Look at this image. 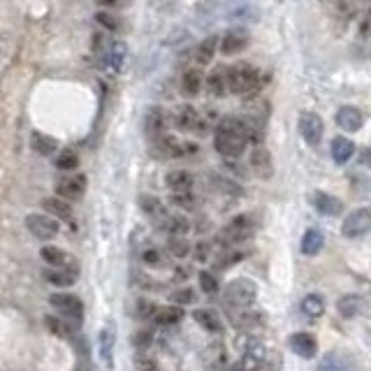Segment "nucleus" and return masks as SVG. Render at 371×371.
Instances as JSON below:
<instances>
[{
  "mask_svg": "<svg viewBox=\"0 0 371 371\" xmlns=\"http://www.w3.org/2000/svg\"><path fill=\"white\" fill-rule=\"evenodd\" d=\"M248 144L246 128L241 119H223L216 128L214 147L223 158H239Z\"/></svg>",
  "mask_w": 371,
  "mask_h": 371,
  "instance_id": "nucleus-1",
  "label": "nucleus"
},
{
  "mask_svg": "<svg viewBox=\"0 0 371 371\" xmlns=\"http://www.w3.org/2000/svg\"><path fill=\"white\" fill-rule=\"evenodd\" d=\"M255 297H257V285L251 278H234L223 290L225 306L232 309V311H244V309L253 306Z\"/></svg>",
  "mask_w": 371,
  "mask_h": 371,
  "instance_id": "nucleus-2",
  "label": "nucleus"
},
{
  "mask_svg": "<svg viewBox=\"0 0 371 371\" xmlns=\"http://www.w3.org/2000/svg\"><path fill=\"white\" fill-rule=\"evenodd\" d=\"M260 88V72L248 63H237L230 67V93L251 97Z\"/></svg>",
  "mask_w": 371,
  "mask_h": 371,
  "instance_id": "nucleus-3",
  "label": "nucleus"
},
{
  "mask_svg": "<svg viewBox=\"0 0 371 371\" xmlns=\"http://www.w3.org/2000/svg\"><path fill=\"white\" fill-rule=\"evenodd\" d=\"M253 232H255V223L251 216H246V214L234 216L232 221L218 232V244H221L223 248L237 246V244H241V241L251 239Z\"/></svg>",
  "mask_w": 371,
  "mask_h": 371,
  "instance_id": "nucleus-4",
  "label": "nucleus"
},
{
  "mask_svg": "<svg viewBox=\"0 0 371 371\" xmlns=\"http://www.w3.org/2000/svg\"><path fill=\"white\" fill-rule=\"evenodd\" d=\"M49 304L58 316H63L65 321H70L72 325H81V321H84V302H81L77 295L54 292L49 297Z\"/></svg>",
  "mask_w": 371,
  "mask_h": 371,
  "instance_id": "nucleus-5",
  "label": "nucleus"
},
{
  "mask_svg": "<svg viewBox=\"0 0 371 371\" xmlns=\"http://www.w3.org/2000/svg\"><path fill=\"white\" fill-rule=\"evenodd\" d=\"M26 228L33 237L42 239V241H49L58 234L60 225H58V218H54L51 214H37L35 211V214L26 216Z\"/></svg>",
  "mask_w": 371,
  "mask_h": 371,
  "instance_id": "nucleus-6",
  "label": "nucleus"
},
{
  "mask_svg": "<svg viewBox=\"0 0 371 371\" xmlns=\"http://www.w3.org/2000/svg\"><path fill=\"white\" fill-rule=\"evenodd\" d=\"M342 232L348 239H358V237L369 234L371 232V207H360V209L351 211L342 225Z\"/></svg>",
  "mask_w": 371,
  "mask_h": 371,
  "instance_id": "nucleus-7",
  "label": "nucleus"
},
{
  "mask_svg": "<svg viewBox=\"0 0 371 371\" xmlns=\"http://www.w3.org/2000/svg\"><path fill=\"white\" fill-rule=\"evenodd\" d=\"M86 186H88V181L84 174H70V177H63L56 184V195L67 202L81 200L86 193Z\"/></svg>",
  "mask_w": 371,
  "mask_h": 371,
  "instance_id": "nucleus-8",
  "label": "nucleus"
},
{
  "mask_svg": "<svg viewBox=\"0 0 371 371\" xmlns=\"http://www.w3.org/2000/svg\"><path fill=\"white\" fill-rule=\"evenodd\" d=\"M42 276H44V281L56 285V288H70L77 283L79 267H77V262L67 264V267H47L42 271Z\"/></svg>",
  "mask_w": 371,
  "mask_h": 371,
  "instance_id": "nucleus-9",
  "label": "nucleus"
},
{
  "mask_svg": "<svg viewBox=\"0 0 371 371\" xmlns=\"http://www.w3.org/2000/svg\"><path fill=\"white\" fill-rule=\"evenodd\" d=\"M264 360H267V348L260 344L246 346V351L241 353V358L237 365L232 367V371H260Z\"/></svg>",
  "mask_w": 371,
  "mask_h": 371,
  "instance_id": "nucleus-10",
  "label": "nucleus"
},
{
  "mask_svg": "<svg viewBox=\"0 0 371 371\" xmlns=\"http://www.w3.org/2000/svg\"><path fill=\"white\" fill-rule=\"evenodd\" d=\"M299 133L309 147H318L323 137V119L311 114V112H304L299 114Z\"/></svg>",
  "mask_w": 371,
  "mask_h": 371,
  "instance_id": "nucleus-11",
  "label": "nucleus"
},
{
  "mask_svg": "<svg viewBox=\"0 0 371 371\" xmlns=\"http://www.w3.org/2000/svg\"><path fill=\"white\" fill-rule=\"evenodd\" d=\"M288 346H290V351L302 360H313L318 355V342L313 335H309V332H295Z\"/></svg>",
  "mask_w": 371,
  "mask_h": 371,
  "instance_id": "nucleus-12",
  "label": "nucleus"
},
{
  "mask_svg": "<svg viewBox=\"0 0 371 371\" xmlns=\"http://www.w3.org/2000/svg\"><path fill=\"white\" fill-rule=\"evenodd\" d=\"M174 123H177L181 130L188 133H202L204 130V121L200 119L198 109L191 107V104H181V107L174 112Z\"/></svg>",
  "mask_w": 371,
  "mask_h": 371,
  "instance_id": "nucleus-13",
  "label": "nucleus"
},
{
  "mask_svg": "<svg viewBox=\"0 0 371 371\" xmlns=\"http://www.w3.org/2000/svg\"><path fill=\"white\" fill-rule=\"evenodd\" d=\"M154 147H156V154L161 158H179L188 154V151H193V147L188 149L184 147L177 137H172V135H158V137H154Z\"/></svg>",
  "mask_w": 371,
  "mask_h": 371,
  "instance_id": "nucleus-14",
  "label": "nucleus"
},
{
  "mask_svg": "<svg viewBox=\"0 0 371 371\" xmlns=\"http://www.w3.org/2000/svg\"><path fill=\"white\" fill-rule=\"evenodd\" d=\"M114 344H116L114 328L107 325V328H102L100 335H97V353H100L102 365L107 369L114 367Z\"/></svg>",
  "mask_w": 371,
  "mask_h": 371,
  "instance_id": "nucleus-15",
  "label": "nucleus"
},
{
  "mask_svg": "<svg viewBox=\"0 0 371 371\" xmlns=\"http://www.w3.org/2000/svg\"><path fill=\"white\" fill-rule=\"evenodd\" d=\"M207 90L209 95L223 97L230 90V67L228 65H216L214 72L207 77Z\"/></svg>",
  "mask_w": 371,
  "mask_h": 371,
  "instance_id": "nucleus-16",
  "label": "nucleus"
},
{
  "mask_svg": "<svg viewBox=\"0 0 371 371\" xmlns=\"http://www.w3.org/2000/svg\"><path fill=\"white\" fill-rule=\"evenodd\" d=\"M251 170L260 179H264V181L274 177V161H271L269 149H264V147H255L253 149V154H251Z\"/></svg>",
  "mask_w": 371,
  "mask_h": 371,
  "instance_id": "nucleus-17",
  "label": "nucleus"
},
{
  "mask_svg": "<svg viewBox=\"0 0 371 371\" xmlns=\"http://www.w3.org/2000/svg\"><path fill=\"white\" fill-rule=\"evenodd\" d=\"M193 321L198 323L204 332H209V335H221V332L225 330L221 316H218L214 309H195Z\"/></svg>",
  "mask_w": 371,
  "mask_h": 371,
  "instance_id": "nucleus-18",
  "label": "nucleus"
},
{
  "mask_svg": "<svg viewBox=\"0 0 371 371\" xmlns=\"http://www.w3.org/2000/svg\"><path fill=\"white\" fill-rule=\"evenodd\" d=\"M367 299L360 297V295H344L342 299L337 302V311L342 313L344 318H358L367 313Z\"/></svg>",
  "mask_w": 371,
  "mask_h": 371,
  "instance_id": "nucleus-19",
  "label": "nucleus"
},
{
  "mask_svg": "<svg viewBox=\"0 0 371 371\" xmlns=\"http://www.w3.org/2000/svg\"><path fill=\"white\" fill-rule=\"evenodd\" d=\"M313 207H316L318 214L335 218V216H339L344 211V202L339 198H335V195L318 191V193H313Z\"/></svg>",
  "mask_w": 371,
  "mask_h": 371,
  "instance_id": "nucleus-20",
  "label": "nucleus"
},
{
  "mask_svg": "<svg viewBox=\"0 0 371 371\" xmlns=\"http://www.w3.org/2000/svg\"><path fill=\"white\" fill-rule=\"evenodd\" d=\"M216 47H218V37H216V35L204 37V40L198 44V47L193 49V54H191L193 67H204V65H209V60L214 58V54H216Z\"/></svg>",
  "mask_w": 371,
  "mask_h": 371,
  "instance_id": "nucleus-21",
  "label": "nucleus"
},
{
  "mask_svg": "<svg viewBox=\"0 0 371 371\" xmlns=\"http://www.w3.org/2000/svg\"><path fill=\"white\" fill-rule=\"evenodd\" d=\"M335 121H337V126L342 128V130L358 133L362 128V123H365V116H362V112L355 109V107H342L335 114Z\"/></svg>",
  "mask_w": 371,
  "mask_h": 371,
  "instance_id": "nucleus-22",
  "label": "nucleus"
},
{
  "mask_svg": "<svg viewBox=\"0 0 371 371\" xmlns=\"http://www.w3.org/2000/svg\"><path fill=\"white\" fill-rule=\"evenodd\" d=\"M246 47H248V35L244 33V30H239V28L228 30V33L223 35V40H221V51H223V54H228V56L239 54V51H244Z\"/></svg>",
  "mask_w": 371,
  "mask_h": 371,
  "instance_id": "nucleus-23",
  "label": "nucleus"
},
{
  "mask_svg": "<svg viewBox=\"0 0 371 371\" xmlns=\"http://www.w3.org/2000/svg\"><path fill=\"white\" fill-rule=\"evenodd\" d=\"M42 209L47 211V214L54 216V218H58V221L74 225L72 207H70V202H67V200H63V198H47L42 202Z\"/></svg>",
  "mask_w": 371,
  "mask_h": 371,
  "instance_id": "nucleus-24",
  "label": "nucleus"
},
{
  "mask_svg": "<svg viewBox=\"0 0 371 371\" xmlns=\"http://www.w3.org/2000/svg\"><path fill=\"white\" fill-rule=\"evenodd\" d=\"M140 207H142L144 214L151 218V221L158 223V228H161L163 221L168 218V209H165V204L158 200V198H154V195H142V198H140Z\"/></svg>",
  "mask_w": 371,
  "mask_h": 371,
  "instance_id": "nucleus-25",
  "label": "nucleus"
},
{
  "mask_svg": "<svg viewBox=\"0 0 371 371\" xmlns=\"http://www.w3.org/2000/svg\"><path fill=\"white\" fill-rule=\"evenodd\" d=\"M181 321H184V309L179 304L158 306L154 313V323L161 325V328H172V325H179Z\"/></svg>",
  "mask_w": 371,
  "mask_h": 371,
  "instance_id": "nucleus-26",
  "label": "nucleus"
},
{
  "mask_svg": "<svg viewBox=\"0 0 371 371\" xmlns=\"http://www.w3.org/2000/svg\"><path fill=\"white\" fill-rule=\"evenodd\" d=\"M40 255L49 267H67V264H74V257L58 246H42Z\"/></svg>",
  "mask_w": 371,
  "mask_h": 371,
  "instance_id": "nucleus-27",
  "label": "nucleus"
},
{
  "mask_svg": "<svg viewBox=\"0 0 371 371\" xmlns=\"http://www.w3.org/2000/svg\"><path fill=\"white\" fill-rule=\"evenodd\" d=\"M144 123H147V133L151 135V137H158V135H163L165 128H168V116H165V112L161 107H151L147 112Z\"/></svg>",
  "mask_w": 371,
  "mask_h": 371,
  "instance_id": "nucleus-28",
  "label": "nucleus"
},
{
  "mask_svg": "<svg viewBox=\"0 0 371 371\" xmlns=\"http://www.w3.org/2000/svg\"><path fill=\"white\" fill-rule=\"evenodd\" d=\"M204 86V77L200 72V67H188L184 72V77H181V90H184L186 95H198Z\"/></svg>",
  "mask_w": 371,
  "mask_h": 371,
  "instance_id": "nucleus-29",
  "label": "nucleus"
},
{
  "mask_svg": "<svg viewBox=\"0 0 371 371\" xmlns=\"http://www.w3.org/2000/svg\"><path fill=\"white\" fill-rule=\"evenodd\" d=\"M332 158H335L337 165H344L353 158L355 154V144L348 140V137H335L332 140Z\"/></svg>",
  "mask_w": 371,
  "mask_h": 371,
  "instance_id": "nucleus-30",
  "label": "nucleus"
},
{
  "mask_svg": "<svg viewBox=\"0 0 371 371\" xmlns=\"http://www.w3.org/2000/svg\"><path fill=\"white\" fill-rule=\"evenodd\" d=\"M126 56H128V49L123 42H112L107 47V56H104V63H107L114 72L123 70V63H126Z\"/></svg>",
  "mask_w": 371,
  "mask_h": 371,
  "instance_id": "nucleus-31",
  "label": "nucleus"
},
{
  "mask_svg": "<svg viewBox=\"0 0 371 371\" xmlns=\"http://www.w3.org/2000/svg\"><path fill=\"white\" fill-rule=\"evenodd\" d=\"M325 246V234L321 230H306L304 237H302V253L304 255H318L321 248Z\"/></svg>",
  "mask_w": 371,
  "mask_h": 371,
  "instance_id": "nucleus-32",
  "label": "nucleus"
},
{
  "mask_svg": "<svg viewBox=\"0 0 371 371\" xmlns=\"http://www.w3.org/2000/svg\"><path fill=\"white\" fill-rule=\"evenodd\" d=\"M161 230H165L170 237H184V234L191 230V223H188L186 216H172L168 214V218L163 221Z\"/></svg>",
  "mask_w": 371,
  "mask_h": 371,
  "instance_id": "nucleus-33",
  "label": "nucleus"
},
{
  "mask_svg": "<svg viewBox=\"0 0 371 371\" xmlns=\"http://www.w3.org/2000/svg\"><path fill=\"white\" fill-rule=\"evenodd\" d=\"M168 188L172 193L179 191H191L193 188V174L186 170H174L168 174Z\"/></svg>",
  "mask_w": 371,
  "mask_h": 371,
  "instance_id": "nucleus-34",
  "label": "nucleus"
},
{
  "mask_svg": "<svg viewBox=\"0 0 371 371\" xmlns=\"http://www.w3.org/2000/svg\"><path fill=\"white\" fill-rule=\"evenodd\" d=\"M299 309H302V313L309 316V318H321L325 313V299L321 297V295L311 292V295H306V297L302 299Z\"/></svg>",
  "mask_w": 371,
  "mask_h": 371,
  "instance_id": "nucleus-35",
  "label": "nucleus"
},
{
  "mask_svg": "<svg viewBox=\"0 0 371 371\" xmlns=\"http://www.w3.org/2000/svg\"><path fill=\"white\" fill-rule=\"evenodd\" d=\"M44 325H47V330L51 332V335H56L60 339H67L72 332V323L65 321L63 316H47L44 318Z\"/></svg>",
  "mask_w": 371,
  "mask_h": 371,
  "instance_id": "nucleus-36",
  "label": "nucleus"
},
{
  "mask_svg": "<svg viewBox=\"0 0 371 371\" xmlns=\"http://www.w3.org/2000/svg\"><path fill=\"white\" fill-rule=\"evenodd\" d=\"M33 149H35L40 156H54L56 149H58V142H56L54 137H49V135L33 133Z\"/></svg>",
  "mask_w": 371,
  "mask_h": 371,
  "instance_id": "nucleus-37",
  "label": "nucleus"
},
{
  "mask_svg": "<svg viewBox=\"0 0 371 371\" xmlns=\"http://www.w3.org/2000/svg\"><path fill=\"white\" fill-rule=\"evenodd\" d=\"M56 168L63 170V172H70V170H77L79 168V156L74 149H63L60 154L56 156Z\"/></svg>",
  "mask_w": 371,
  "mask_h": 371,
  "instance_id": "nucleus-38",
  "label": "nucleus"
},
{
  "mask_svg": "<svg viewBox=\"0 0 371 371\" xmlns=\"http://www.w3.org/2000/svg\"><path fill=\"white\" fill-rule=\"evenodd\" d=\"M168 251L174 255V257H179V260H184L186 255H191V241H188L186 237H170L168 241Z\"/></svg>",
  "mask_w": 371,
  "mask_h": 371,
  "instance_id": "nucleus-39",
  "label": "nucleus"
},
{
  "mask_svg": "<svg viewBox=\"0 0 371 371\" xmlns=\"http://www.w3.org/2000/svg\"><path fill=\"white\" fill-rule=\"evenodd\" d=\"M95 21L104 30H112V33H116V30L123 28V19L116 17V12H97L95 14Z\"/></svg>",
  "mask_w": 371,
  "mask_h": 371,
  "instance_id": "nucleus-40",
  "label": "nucleus"
},
{
  "mask_svg": "<svg viewBox=\"0 0 371 371\" xmlns=\"http://www.w3.org/2000/svg\"><path fill=\"white\" fill-rule=\"evenodd\" d=\"M172 204H177L179 209L193 211L198 207V200H195V195L191 191H179V193H172Z\"/></svg>",
  "mask_w": 371,
  "mask_h": 371,
  "instance_id": "nucleus-41",
  "label": "nucleus"
},
{
  "mask_svg": "<svg viewBox=\"0 0 371 371\" xmlns=\"http://www.w3.org/2000/svg\"><path fill=\"white\" fill-rule=\"evenodd\" d=\"M241 257H244V253H241V251H232V246L225 248V251L218 255L216 269H228V267H232V264H237Z\"/></svg>",
  "mask_w": 371,
  "mask_h": 371,
  "instance_id": "nucleus-42",
  "label": "nucleus"
},
{
  "mask_svg": "<svg viewBox=\"0 0 371 371\" xmlns=\"http://www.w3.org/2000/svg\"><path fill=\"white\" fill-rule=\"evenodd\" d=\"M200 288L204 295H216L218 290H221V285H218V278L211 274V271L202 269L200 271Z\"/></svg>",
  "mask_w": 371,
  "mask_h": 371,
  "instance_id": "nucleus-43",
  "label": "nucleus"
},
{
  "mask_svg": "<svg viewBox=\"0 0 371 371\" xmlns=\"http://www.w3.org/2000/svg\"><path fill=\"white\" fill-rule=\"evenodd\" d=\"M198 299L195 297V290L193 288H179V290L172 292V302L179 306H186V304H193V302Z\"/></svg>",
  "mask_w": 371,
  "mask_h": 371,
  "instance_id": "nucleus-44",
  "label": "nucleus"
},
{
  "mask_svg": "<svg viewBox=\"0 0 371 371\" xmlns=\"http://www.w3.org/2000/svg\"><path fill=\"white\" fill-rule=\"evenodd\" d=\"M133 344H135V348H137V351H147V348L154 344V332H151V330H140V332H135Z\"/></svg>",
  "mask_w": 371,
  "mask_h": 371,
  "instance_id": "nucleus-45",
  "label": "nucleus"
},
{
  "mask_svg": "<svg viewBox=\"0 0 371 371\" xmlns=\"http://www.w3.org/2000/svg\"><path fill=\"white\" fill-rule=\"evenodd\" d=\"M156 304L154 302H149V299H140L137 302V311H135V316L140 318V321H147V318H154V313H156Z\"/></svg>",
  "mask_w": 371,
  "mask_h": 371,
  "instance_id": "nucleus-46",
  "label": "nucleus"
},
{
  "mask_svg": "<svg viewBox=\"0 0 371 371\" xmlns=\"http://www.w3.org/2000/svg\"><path fill=\"white\" fill-rule=\"evenodd\" d=\"M142 260H144V264H149V267H161L163 255H161L158 248H147V251L142 253Z\"/></svg>",
  "mask_w": 371,
  "mask_h": 371,
  "instance_id": "nucleus-47",
  "label": "nucleus"
},
{
  "mask_svg": "<svg viewBox=\"0 0 371 371\" xmlns=\"http://www.w3.org/2000/svg\"><path fill=\"white\" fill-rule=\"evenodd\" d=\"M318 371H346L342 360L337 358V355H328V358H323L321 367H318Z\"/></svg>",
  "mask_w": 371,
  "mask_h": 371,
  "instance_id": "nucleus-48",
  "label": "nucleus"
},
{
  "mask_svg": "<svg viewBox=\"0 0 371 371\" xmlns=\"http://www.w3.org/2000/svg\"><path fill=\"white\" fill-rule=\"evenodd\" d=\"M193 253H195V260H198V262H207L209 255H211L209 241H198V244H195V248H193Z\"/></svg>",
  "mask_w": 371,
  "mask_h": 371,
  "instance_id": "nucleus-49",
  "label": "nucleus"
},
{
  "mask_svg": "<svg viewBox=\"0 0 371 371\" xmlns=\"http://www.w3.org/2000/svg\"><path fill=\"white\" fill-rule=\"evenodd\" d=\"M130 0H95L97 7H104V10H121V7H126Z\"/></svg>",
  "mask_w": 371,
  "mask_h": 371,
  "instance_id": "nucleus-50",
  "label": "nucleus"
},
{
  "mask_svg": "<svg viewBox=\"0 0 371 371\" xmlns=\"http://www.w3.org/2000/svg\"><path fill=\"white\" fill-rule=\"evenodd\" d=\"M360 35L362 37H371V10H367L365 17L360 19Z\"/></svg>",
  "mask_w": 371,
  "mask_h": 371,
  "instance_id": "nucleus-51",
  "label": "nucleus"
},
{
  "mask_svg": "<svg viewBox=\"0 0 371 371\" xmlns=\"http://www.w3.org/2000/svg\"><path fill=\"white\" fill-rule=\"evenodd\" d=\"M362 163H365L367 168H371V149H365V151H362Z\"/></svg>",
  "mask_w": 371,
  "mask_h": 371,
  "instance_id": "nucleus-52",
  "label": "nucleus"
},
{
  "mask_svg": "<svg viewBox=\"0 0 371 371\" xmlns=\"http://www.w3.org/2000/svg\"><path fill=\"white\" fill-rule=\"evenodd\" d=\"M186 276H188V271H186L184 267H179V269H177V281H184Z\"/></svg>",
  "mask_w": 371,
  "mask_h": 371,
  "instance_id": "nucleus-53",
  "label": "nucleus"
}]
</instances>
